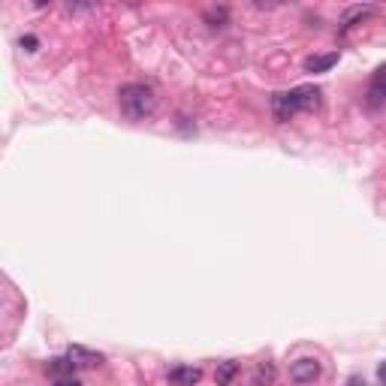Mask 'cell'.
<instances>
[{"label":"cell","instance_id":"cell-1","mask_svg":"<svg viewBox=\"0 0 386 386\" xmlns=\"http://www.w3.org/2000/svg\"><path fill=\"white\" fill-rule=\"evenodd\" d=\"M320 106V88L317 85H299L290 91L272 94V115L278 124H287L293 115L299 112H314Z\"/></svg>","mask_w":386,"mask_h":386},{"label":"cell","instance_id":"cell-2","mask_svg":"<svg viewBox=\"0 0 386 386\" xmlns=\"http://www.w3.org/2000/svg\"><path fill=\"white\" fill-rule=\"evenodd\" d=\"M118 106L124 118L142 121V118H151L154 109H157V94H154V88L142 82H130L118 91Z\"/></svg>","mask_w":386,"mask_h":386},{"label":"cell","instance_id":"cell-3","mask_svg":"<svg viewBox=\"0 0 386 386\" xmlns=\"http://www.w3.org/2000/svg\"><path fill=\"white\" fill-rule=\"evenodd\" d=\"M320 371H323L320 359L302 356V359H296V362L290 365V380H293V383H314V380L320 377Z\"/></svg>","mask_w":386,"mask_h":386},{"label":"cell","instance_id":"cell-4","mask_svg":"<svg viewBox=\"0 0 386 386\" xmlns=\"http://www.w3.org/2000/svg\"><path fill=\"white\" fill-rule=\"evenodd\" d=\"M67 359L73 362L75 371H79V368H97V365L106 362V356H103V353L88 350V347H82V344H73L70 350H67Z\"/></svg>","mask_w":386,"mask_h":386},{"label":"cell","instance_id":"cell-5","mask_svg":"<svg viewBox=\"0 0 386 386\" xmlns=\"http://www.w3.org/2000/svg\"><path fill=\"white\" fill-rule=\"evenodd\" d=\"M368 109H380L386 103V63L383 67H377L375 73H371V85H368Z\"/></svg>","mask_w":386,"mask_h":386},{"label":"cell","instance_id":"cell-6","mask_svg":"<svg viewBox=\"0 0 386 386\" xmlns=\"http://www.w3.org/2000/svg\"><path fill=\"white\" fill-rule=\"evenodd\" d=\"M166 380H169L172 386H197L202 380V368H197V365H175V368H169Z\"/></svg>","mask_w":386,"mask_h":386},{"label":"cell","instance_id":"cell-7","mask_svg":"<svg viewBox=\"0 0 386 386\" xmlns=\"http://www.w3.org/2000/svg\"><path fill=\"white\" fill-rule=\"evenodd\" d=\"M338 51H329V55H311L305 58V73H329L338 63Z\"/></svg>","mask_w":386,"mask_h":386},{"label":"cell","instance_id":"cell-8","mask_svg":"<svg viewBox=\"0 0 386 386\" xmlns=\"http://www.w3.org/2000/svg\"><path fill=\"white\" fill-rule=\"evenodd\" d=\"M239 371H241V365L236 362V359H224V362H217V368H214V383L217 386H229L236 380Z\"/></svg>","mask_w":386,"mask_h":386},{"label":"cell","instance_id":"cell-9","mask_svg":"<svg viewBox=\"0 0 386 386\" xmlns=\"http://www.w3.org/2000/svg\"><path fill=\"white\" fill-rule=\"evenodd\" d=\"M46 371H48L51 377H58V380H61V377H73V371H75V368H73V362H70L67 356H58V359H51V362L46 365Z\"/></svg>","mask_w":386,"mask_h":386},{"label":"cell","instance_id":"cell-10","mask_svg":"<svg viewBox=\"0 0 386 386\" xmlns=\"http://www.w3.org/2000/svg\"><path fill=\"white\" fill-rule=\"evenodd\" d=\"M365 16H375V6H350V9L344 12V19H341V24H344L341 31L353 28V21H362Z\"/></svg>","mask_w":386,"mask_h":386},{"label":"cell","instance_id":"cell-11","mask_svg":"<svg viewBox=\"0 0 386 386\" xmlns=\"http://www.w3.org/2000/svg\"><path fill=\"white\" fill-rule=\"evenodd\" d=\"M275 380V365L272 362H260L256 368V377H254V386H268Z\"/></svg>","mask_w":386,"mask_h":386},{"label":"cell","instance_id":"cell-12","mask_svg":"<svg viewBox=\"0 0 386 386\" xmlns=\"http://www.w3.org/2000/svg\"><path fill=\"white\" fill-rule=\"evenodd\" d=\"M36 46H40V40H36L33 33H28V36H21V48L24 51H36Z\"/></svg>","mask_w":386,"mask_h":386},{"label":"cell","instance_id":"cell-13","mask_svg":"<svg viewBox=\"0 0 386 386\" xmlns=\"http://www.w3.org/2000/svg\"><path fill=\"white\" fill-rule=\"evenodd\" d=\"M55 386H82L75 377H61V380H55Z\"/></svg>","mask_w":386,"mask_h":386},{"label":"cell","instance_id":"cell-14","mask_svg":"<svg viewBox=\"0 0 386 386\" xmlns=\"http://www.w3.org/2000/svg\"><path fill=\"white\" fill-rule=\"evenodd\" d=\"M377 380L386 386V362H380V365H377Z\"/></svg>","mask_w":386,"mask_h":386},{"label":"cell","instance_id":"cell-15","mask_svg":"<svg viewBox=\"0 0 386 386\" xmlns=\"http://www.w3.org/2000/svg\"><path fill=\"white\" fill-rule=\"evenodd\" d=\"M344 386H368V383H365V380H362V377H350V380H347V383H344Z\"/></svg>","mask_w":386,"mask_h":386}]
</instances>
